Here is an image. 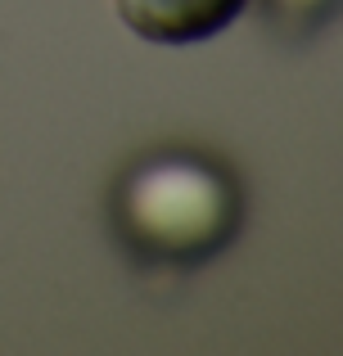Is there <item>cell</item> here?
<instances>
[{
	"instance_id": "obj_3",
	"label": "cell",
	"mask_w": 343,
	"mask_h": 356,
	"mask_svg": "<svg viewBox=\"0 0 343 356\" xmlns=\"http://www.w3.org/2000/svg\"><path fill=\"white\" fill-rule=\"evenodd\" d=\"M257 5L280 32H317L330 18L335 0H257Z\"/></svg>"
},
{
	"instance_id": "obj_2",
	"label": "cell",
	"mask_w": 343,
	"mask_h": 356,
	"mask_svg": "<svg viewBox=\"0 0 343 356\" xmlns=\"http://www.w3.org/2000/svg\"><path fill=\"white\" fill-rule=\"evenodd\" d=\"M113 5L118 18L145 41L190 45L226 32L248 9V0H113Z\"/></svg>"
},
{
	"instance_id": "obj_1",
	"label": "cell",
	"mask_w": 343,
	"mask_h": 356,
	"mask_svg": "<svg viewBox=\"0 0 343 356\" xmlns=\"http://www.w3.org/2000/svg\"><path fill=\"white\" fill-rule=\"evenodd\" d=\"M113 221L131 252L168 266H194L239 235L244 194L221 163L190 149H163L122 176Z\"/></svg>"
}]
</instances>
